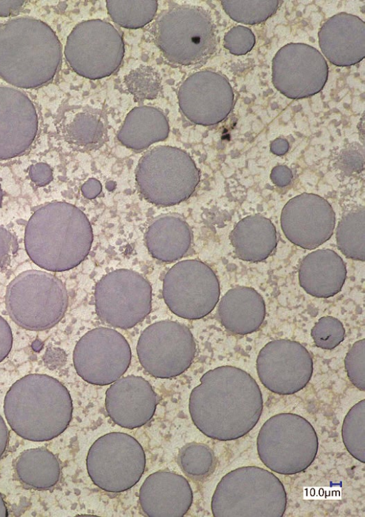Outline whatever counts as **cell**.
Returning <instances> with one entry per match:
<instances>
[{"mask_svg": "<svg viewBox=\"0 0 365 517\" xmlns=\"http://www.w3.org/2000/svg\"><path fill=\"white\" fill-rule=\"evenodd\" d=\"M91 225L84 213L67 202H53L32 214L25 229L24 244L31 260L49 271L70 270L88 254Z\"/></svg>", "mask_w": 365, "mask_h": 517, "instance_id": "obj_1", "label": "cell"}, {"mask_svg": "<svg viewBox=\"0 0 365 517\" xmlns=\"http://www.w3.org/2000/svg\"><path fill=\"white\" fill-rule=\"evenodd\" d=\"M4 412L17 435L29 441L45 442L67 428L73 404L67 388L58 380L47 375L30 374L9 388Z\"/></svg>", "mask_w": 365, "mask_h": 517, "instance_id": "obj_2", "label": "cell"}, {"mask_svg": "<svg viewBox=\"0 0 365 517\" xmlns=\"http://www.w3.org/2000/svg\"><path fill=\"white\" fill-rule=\"evenodd\" d=\"M61 61V43L46 23L20 17L0 26V77L8 83L21 88L44 85Z\"/></svg>", "mask_w": 365, "mask_h": 517, "instance_id": "obj_3", "label": "cell"}, {"mask_svg": "<svg viewBox=\"0 0 365 517\" xmlns=\"http://www.w3.org/2000/svg\"><path fill=\"white\" fill-rule=\"evenodd\" d=\"M68 303L63 282L54 275L38 270L26 271L7 286V313L19 326L30 330H44L63 317Z\"/></svg>", "mask_w": 365, "mask_h": 517, "instance_id": "obj_4", "label": "cell"}, {"mask_svg": "<svg viewBox=\"0 0 365 517\" xmlns=\"http://www.w3.org/2000/svg\"><path fill=\"white\" fill-rule=\"evenodd\" d=\"M154 37L163 56L178 65L203 63L216 47L211 17L194 6H177L162 13L155 24Z\"/></svg>", "mask_w": 365, "mask_h": 517, "instance_id": "obj_5", "label": "cell"}, {"mask_svg": "<svg viewBox=\"0 0 365 517\" xmlns=\"http://www.w3.org/2000/svg\"><path fill=\"white\" fill-rule=\"evenodd\" d=\"M135 179L140 194L158 206H172L188 199L200 181V172L185 151L158 146L140 160Z\"/></svg>", "mask_w": 365, "mask_h": 517, "instance_id": "obj_6", "label": "cell"}, {"mask_svg": "<svg viewBox=\"0 0 365 517\" xmlns=\"http://www.w3.org/2000/svg\"><path fill=\"white\" fill-rule=\"evenodd\" d=\"M145 455L140 443L130 435L110 432L91 445L86 457L89 477L98 487L120 493L133 487L142 476Z\"/></svg>", "mask_w": 365, "mask_h": 517, "instance_id": "obj_7", "label": "cell"}, {"mask_svg": "<svg viewBox=\"0 0 365 517\" xmlns=\"http://www.w3.org/2000/svg\"><path fill=\"white\" fill-rule=\"evenodd\" d=\"M123 53L120 33L110 23L100 19L78 24L69 34L64 50L70 67L90 79L113 73L122 62Z\"/></svg>", "mask_w": 365, "mask_h": 517, "instance_id": "obj_8", "label": "cell"}, {"mask_svg": "<svg viewBox=\"0 0 365 517\" xmlns=\"http://www.w3.org/2000/svg\"><path fill=\"white\" fill-rule=\"evenodd\" d=\"M95 306L105 323L121 329L130 328L151 310L152 289L140 273L128 270L111 271L97 283Z\"/></svg>", "mask_w": 365, "mask_h": 517, "instance_id": "obj_9", "label": "cell"}, {"mask_svg": "<svg viewBox=\"0 0 365 517\" xmlns=\"http://www.w3.org/2000/svg\"><path fill=\"white\" fill-rule=\"evenodd\" d=\"M220 284L212 269L198 260L175 264L163 279V296L169 309L186 319H200L215 307Z\"/></svg>", "mask_w": 365, "mask_h": 517, "instance_id": "obj_10", "label": "cell"}, {"mask_svg": "<svg viewBox=\"0 0 365 517\" xmlns=\"http://www.w3.org/2000/svg\"><path fill=\"white\" fill-rule=\"evenodd\" d=\"M137 355L143 367L158 378H171L192 364L196 345L190 330L173 320L151 324L141 333Z\"/></svg>", "mask_w": 365, "mask_h": 517, "instance_id": "obj_11", "label": "cell"}, {"mask_svg": "<svg viewBox=\"0 0 365 517\" xmlns=\"http://www.w3.org/2000/svg\"><path fill=\"white\" fill-rule=\"evenodd\" d=\"M131 351L125 338L116 330L96 328L76 343L73 361L77 374L96 385L114 382L128 368Z\"/></svg>", "mask_w": 365, "mask_h": 517, "instance_id": "obj_12", "label": "cell"}, {"mask_svg": "<svg viewBox=\"0 0 365 517\" xmlns=\"http://www.w3.org/2000/svg\"><path fill=\"white\" fill-rule=\"evenodd\" d=\"M259 390L252 377L232 366L209 370L191 392L189 412L195 425L207 435L222 408L231 401Z\"/></svg>", "mask_w": 365, "mask_h": 517, "instance_id": "obj_13", "label": "cell"}, {"mask_svg": "<svg viewBox=\"0 0 365 517\" xmlns=\"http://www.w3.org/2000/svg\"><path fill=\"white\" fill-rule=\"evenodd\" d=\"M328 66L316 48L304 43H289L272 61V83L276 89L292 99L312 96L324 87Z\"/></svg>", "mask_w": 365, "mask_h": 517, "instance_id": "obj_14", "label": "cell"}, {"mask_svg": "<svg viewBox=\"0 0 365 517\" xmlns=\"http://www.w3.org/2000/svg\"><path fill=\"white\" fill-rule=\"evenodd\" d=\"M257 369L261 382L272 392L290 394L299 391L309 382L312 373V359L299 343L275 340L259 351Z\"/></svg>", "mask_w": 365, "mask_h": 517, "instance_id": "obj_15", "label": "cell"}, {"mask_svg": "<svg viewBox=\"0 0 365 517\" xmlns=\"http://www.w3.org/2000/svg\"><path fill=\"white\" fill-rule=\"evenodd\" d=\"M179 106L191 122L212 125L230 113L234 100L227 79L220 73L204 70L188 77L178 92Z\"/></svg>", "mask_w": 365, "mask_h": 517, "instance_id": "obj_16", "label": "cell"}, {"mask_svg": "<svg viewBox=\"0 0 365 517\" xmlns=\"http://www.w3.org/2000/svg\"><path fill=\"white\" fill-rule=\"evenodd\" d=\"M281 226L294 244L314 249L327 241L335 226V214L323 197L303 193L291 199L282 209Z\"/></svg>", "mask_w": 365, "mask_h": 517, "instance_id": "obj_17", "label": "cell"}, {"mask_svg": "<svg viewBox=\"0 0 365 517\" xmlns=\"http://www.w3.org/2000/svg\"><path fill=\"white\" fill-rule=\"evenodd\" d=\"M38 131V117L29 97L21 91L0 86V160L26 152Z\"/></svg>", "mask_w": 365, "mask_h": 517, "instance_id": "obj_18", "label": "cell"}, {"mask_svg": "<svg viewBox=\"0 0 365 517\" xmlns=\"http://www.w3.org/2000/svg\"><path fill=\"white\" fill-rule=\"evenodd\" d=\"M106 392L108 415L116 424L127 429L143 426L153 417L157 395L142 377L128 375L118 379Z\"/></svg>", "mask_w": 365, "mask_h": 517, "instance_id": "obj_19", "label": "cell"}, {"mask_svg": "<svg viewBox=\"0 0 365 517\" xmlns=\"http://www.w3.org/2000/svg\"><path fill=\"white\" fill-rule=\"evenodd\" d=\"M140 505L149 517H182L192 502V492L187 479L165 471L148 476L139 491Z\"/></svg>", "mask_w": 365, "mask_h": 517, "instance_id": "obj_20", "label": "cell"}, {"mask_svg": "<svg viewBox=\"0 0 365 517\" xmlns=\"http://www.w3.org/2000/svg\"><path fill=\"white\" fill-rule=\"evenodd\" d=\"M319 46L336 66L359 63L365 55V24L359 17L340 13L329 19L319 32Z\"/></svg>", "mask_w": 365, "mask_h": 517, "instance_id": "obj_21", "label": "cell"}, {"mask_svg": "<svg viewBox=\"0 0 365 517\" xmlns=\"http://www.w3.org/2000/svg\"><path fill=\"white\" fill-rule=\"evenodd\" d=\"M346 277V264L331 249H319L307 255L299 268L301 287L311 296L327 298L341 291Z\"/></svg>", "mask_w": 365, "mask_h": 517, "instance_id": "obj_22", "label": "cell"}, {"mask_svg": "<svg viewBox=\"0 0 365 517\" xmlns=\"http://www.w3.org/2000/svg\"><path fill=\"white\" fill-rule=\"evenodd\" d=\"M217 315L229 332L247 335L262 325L265 317V303L262 296L254 288L236 286L222 297Z\"/></svg>", "mask_w": 365, "mask_h": 517, "instance_id": "obj_23", "label": "cell"}, {"mask_svg": "<svg viewBox=\"0 0 365 517\" xmlns=\"http://www.w3.org/2000/svg\"><path fill=\"white\" fill-rule=\"evenodd\" d=\"M230 239L237 257L251 262L266 259L277 244L274 226L260 214L241 219L231 231Z\"/></svg>", "mask_w": 365, "mask_h": 517, "instance_id": "obj_24", "label": "cell"}, {"mask_svg": "<svg viewBox=\"0 0 365 517\" xmlns=\"http://www.w3.org/2000/svg\"><path fill=\"white\" fill-rule=\"evenodd\" d=\"M192 234L181 217L166 214L156 218L145 234V244L155 258L172 262L182 258L189 250Z\"/></svg>", "mask_w": 365, "mask_h": 517, "instance_id": "obj_25", "label": "cell"}, {"mask_svg": "<svg viewBox=\"0 0 365 517\" xmlns=\"http://www.w3.org/2000/svg\"><path fill=\"white\" fill-rule=\"evenodd\" d=\"M168 133L169 125L165 115L155 108L142 106L128 114L118 139L125 147L140 150L164 140Z\"/></svg>", "mask_w": 365, "mask_h": 517, "instance_id": "obj_26", "label": "cell"}, {"mask_svg": "<svg viewBox=\"0 0 365 517\" xmlns=\"http://www.w3.org/2000/svg\"><path fill=\"white\" fill-rule=\"evenodd\" d=\"M65 140L84 150H93L108 137V120L100 109L84 105L73 110L62 125Z\"/></svg>", "mask_w": 365, "mask_h": 517, "instance_id": "obj_27", "label": "cell"}, {"mask_svg": "<svg viewBox=\"0 0 365 517\" xmlns=\"http://www.w3.org/2000/svg\"><path fill=\"white\" fill-rule=\"evenodd\" d=\"M15 469L23 484L37 489L53 486L60 477V464L57 458L43 448L24 451L17 458Z\"/></svg>", "mask_w": 365, "mask_h": 517, "instance_id": "obj_28", "label": "cell"}, {"mask_svg": "<svg viewBox=\"0 0 365 517\" xmlns=\"http://www.w3.org/2000/svg\"><path fill=\"white\" fill-rule=\"evenodd\" d=\"M339 249L346 257L364 261L365 258V209L355 207L341 218L336 229Z\"/></svg>", "mask_w": 365, "mask_h": 517, "instance_id": "obj_29", "label": "cell"}, {"mask_svg": "<svg viewBox=\"0 0 365 517\" xmlns=\"http://www.w3.org/2000/svg\"><path fill=\"white\" fill-rule=\"evenodd\" d=\"M106 6L110 16L116 24L128 28H138L153 19L158 2L107 0Z\"/></svg>", "mask_w": 365, "mask_h": 517, "instance_id": "obj_30", "label": "cell"}, {"mask_svg": "<svg viewBox=\"0 0 365 517\" xmlns=\"http://www.w3.org/2000/svg\"><path fill=\"white\" fill-rule=\"evenodd\" d=\"M226 13L235 21L243 24L260 23L272 16L279 1H222Z\"/></svg>", "mask_w": 365, "mask_h": 517, "instance_id": "obj_31", "label": "cell"}, {"mask_svg": "<svg viewBox=\"0 0 365 517\" xmlns=\"http://www.w3.org/2000/svg\"><path fill=\"white\" fill-rule=\"evenodd\" d=\"M178 464L187 476L199 479L206 476L212 469L213 454L205 444L189 443L179 450Z\"/></svg>", "mask_w": 365, "mask_h": 517, "instance_id": "obj_32", "label": "cell"}, {"mask_svg": "<svg viewBox=\"0 0 365 517\" xmlns=\"http://www.w3.org/2000/svg\"><path fill=\"white\" fill-rule=\"evenodd\" d=\"M128 91L138 100L155 98L160 87L157 72L148 66H140L132 70L125 78Z\"/></svg>", "mask_w": 365, "mask_h": 517, "instance_id": "obj_33", "label": "cell"}, {"mask_svg": "<svg viewBox=\"0 0 365 517\" xmlns=\"http://www.w3.org/2000/svg\"><path fill=\"white\" fill-rule=\"evenodd\" d=\"M311 335L317 347L331 350L344 340L345 330L342 323L337 318L324 316L314 324Z\"/></svg>", "mask_w": 365, "mask_h": 517, "instance_id": "obj_34", "label": "cell"}, {"mask_svg": "<svg viewBox=\"0 0 365 517\" xmlns=\"http://www.w3.org/2000/svg\"><path fill=\"white\" fill-rule=\"evenodd\" d=\"M364 352L365 340L361 339L352 345L345 357L347 375L352 383L361 390H364Z\"/></svg>", "mask_w": 365, "mask_h": 517, "instance_id": "obj_35", "label": "cell"}, {"mask_svg": "<svg viewBox=\"0 0 365 517\" xmlns=\"http://www.w3.org/2000/svg\"><path fill=\"white\" fill-rule=\"evenodd\" d=\"M255 36L252 31L244 26L232 28L225 37V46L232 54H245L250 51L255 44Z\"/></svg>", "mask_w": 365, "mask_h": 517, "instance_id": "obj_36", "label": "cell"}, {"mask_svg": "<svg viewBox=\"0 0 365 517\" xmlns=\"http://www.w3.org/2000/svg\"><path fill=\"white\" fill-rule=\"evenodd\" d=\"M18 250L15 235L0 226V268L6 266Z\"/></svg>", "mask_w": 365, "mask_h": 517, "instance_id": "obj_37", "label": "cell"}, {"mask_svg": "<svg viewBox=\"0 0 365 517\" xmlns=\"http://www.w3.org/2000/svg\"><path fill=\"white\" fill-rule=\"evenodd\" d=\"M29 175L31 180L37 186L43 187L49 184L53 179L51 167L43 162L36 163L30 167Z\"/></svg>", "mask_w": 365, "mask_h": 517, "instance_id": "obj_38", "label": "cell"}, {"mask_svg": "<svg viewBox=\"0 0 365 517\" xmlns=\"http://www.w3.org/2000/svg\"><path fill=\"white\" fill-rule=\"evenodd\" d=\"M13 336L10 325L0 315V362L4 360L12 347Z\"/></svg>", "mask_w": 365, "mask_h": 517, "instance_id": "obj_39", "label": "cell"}, {"mask_svg": "<svg viewBox=\"0 0 365 517\" xmlns=\"http://www.w3.org/2000/svg\"><path fill=\"white\" fill-rule=\"evenodd\" d=\"M24 1H0V16H9L24 4Z\"/></svg>", "mask_w": 365, "mask_h": 517, "instance_id": "obj_40", "label": "cell"}, {"mask_svg": "<svg viewBox=\"0 0 365 517\" xmlns=\"http://www.w3.org/2000/svg\"><path fill=\"white\" fill-rule=\"evenodd\" d=\"M9 441V430L6 423L0 415V458L3 455Z\"/></svg>", "mask_w": 365, "mask_h": 517, "instance_id": "obj_41", "label": "cell"}, {"mask_svg": "<svg viewBox=\"0 0 365 517\" xmlns=\"http://www.w3.org/2000/svg\"><path fill=\"white\" fill-rule=\"evenodd\" d=\"M7 515L8 512L5 502L0 494V517H6Z\"/></svg>", "mask_w": 365, "mask_h": 517, "instance_id": "obj_42", "label": "cell"}, {"mask_svg": "<svg viewBox=\"0 0 365 517\" xmlns=\"http://www.w3.org/2000/svg\"><path fill=\"white\" fill-rule=\"evenodd\" d=\"M2 198H3V192H2L1 187L0 184V207L1 205Z\"/></svg>", "mask_w": 365, "mask_h": 517, "instance_id": "obj_43", "label": "cell"}]
</instances>
